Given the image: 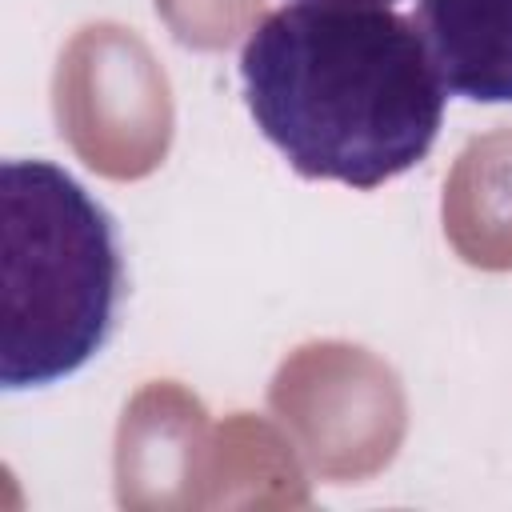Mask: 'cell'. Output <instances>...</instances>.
Listing matches in <instances>:
<instances>
[{"label":"cell","instance_id":"cell-1","mask_svg":"<svg viewBox=\"0 0 512 512\" xmlns=\"http://www.w3.org/2000/svg\"><path fill=\"white\" fill-rule=\"evenodd\" d=\"M244 104L304 180L372 192L412 172L444 124V76L420 20L388 4L296 0L240 48Z\"/></svg>","mask_w":512,"mask_h":512},{"label":"cell","instance_id":"cell-4","mask_svg":"<svg viewBox=\"0 0 512 512\" xmlns=\"http://www.w3.org/2000/svg\"><path fill=\"white\" fill-rule=\"evenodd\" d=\"M336 4H392V0H336Z\"/></svg>","mask_w":512,"mask_h":512},{"label":"cell","instance_id":"cell-3","mask_svg":"<svg viewBox=\"0 0 512 512\" xmlns=\"http://www.w3.org/2000/svg\"><path fill=\"white\" fill-rule=\"evenodd\" d=\"M420 28L452 96L512 104V0H420Z\"/></svg>","mask_w":512,"mask_h":512},{"label":"cell","instance_id":"cell-2","mask_svg":"<svg viewBox=\"0 0 512 512\" xmlns=\"http://www.w3.org/2000/svg\"><path fill=\"white\" fill-rule=\"evenodd\" d=\"M0 384L48 388L112 340L124 260L108 208L52 160H4Z\"/></svg>","mask_w":512,"mask_h":512}]
</instances>
